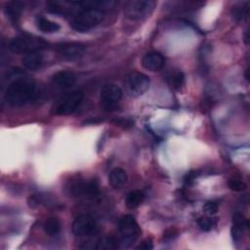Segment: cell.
<instances>
[{
  "label": "cell",
  "instance_id": "cell-12",
  "mask_svg": "<svg viewBox=\"0 0 250 250\" xmlns=\"http://www.w3.org/2000/svg\"><path fill=\"white\" fill-rule=\"evenodd\" d=\"M52 82L57 88L65 90L71 88L75 84L76 76L71 71L60 70L53 75Z\"/></svg>",
  "mask_w": 250,
  "mask_h": 250
},
{
  "label": "cell",
  "instance_id": "cell-11",
  "mask_svg": "<svg viewBox=\"0 0 250 250\" xmlns=\"http://www.w3.org/2000/svg\"><path fill=\"white\" fill-rule=\"evenodd\" d=\"M71 193L78 197L93 198L99 194V186L95 181H78L71 186Z\"/></svg>",
  "mask_w": 250,
  "mask_h": 250
},
{
  "label": "cell",
  "instance_id": "cell-23",
  "mask_svg": "<svg viewBox=\"0 0 250 250\" xmlns=\"http://www.w3.org/2000/svg\"><path fill=\"white\" fill-rule=\"evenodd\" d=\"M95 247L100 250L115 249V248H117V241L114 237H111V236L104 237L97 242V245Z\"/></svg>",
  "mask_w": 250,
  "mask_h": 250
},
{
  "label": "cell",
  "instance_id": "cell-5",
  "mask_svg": "<svg viewBox=\"0 0 250 250\" xmlns=\"http://www.w3.org/2000/svg\"><path fill=\"white\" fill-rule=\"evenodd\" d=\"M149 84V77L139 71L130 72L124 79L125 90L131 97H139L145 94L148 90Z\"/></svg>",
  "mask_w": 250,
  "mask_h": 250
},
{
  "label": "cell",
  "instance_id": "cell-20",
  "mask_svg": "<svg viewBox=\"0 0 250 250\" xmlns=\"http://www.w3.org/2000/svg\"><path fill=\"white\" fill-rule=\"evenodd\" d=\"M21 8H22V5L21 2H12L8 4V6L5 8V13L11 21L13 22L18 21L21 12Z\"/></svg>",
  "mask_w": 250,
  "mask_h": 250
},
{
  "label": "cell",
  "instance_id": "cell-8",
  "mask_svg": "<svg viewBox=\"0 0 250 250\" xmlns=\"http://www.w3.org/2000/svg\"><path fill=\"white\" fill-rule=\"evenodd\" d=\"M97 225L94 218L88 214L77 216L72 223V232L76 236H87L96 230Z\"/></svg>",
  "mask_w": 250,
  "mask_h": 250
},
{
  "label": "cell",
  "instance_id": "cell-14",
  "mask_svg": "<svg viewBox=\"0 0 250 250\" xmlns=\"http://www.w3.org/2000/svg\"><path fill=\"white\" fill-rule=\"evenodd\" d=\"M249 227V222L248 219L244 217L243 214L236 212L232 216V227H231V234L233 237V240L238 241L246 229Z\"/></svg>",
  "mask_w": 250,
  "mask_h": 250
},
{
  "label": "cell",
  "instance_id": "cell-30",
  "mask_svg": "<svg viewBox=\"0 0 250 250\" xmlns=\"http://www.w3.org/2000/svg\"><path fill=\"white\" fill-rule=\"evenodd\" d=\"M248 30H246V33H245V43L248 44Z\"/></svg>",
  "mask_w": 250,
  "mask_h": 250
},
{
  "label": "cell",
  "instance_id": "cell-4",
  "mask_svg": "<svg viewBox=\"0 0 250 250\" xmlns=\"http://www.w3.org/2000/svg\"><path fill=\"white\" fill-rule=\"evenodd\" d=\"M84 94L80 90H75L62 96L52 106V112L56 115H68L73 113L80 105Z\"/></svg>",
  "mask_w": 250,
  "mask_h": 250
},
{
  "label": "cell",
  "instance_id": "cell-15",
  "mask_svg": "<svg viewBox=\"0 0 250 250\" xmlns=\"http://www.w3.org/2000/svg\"><path fill=\"white\" fill-rule=\"evenodd\" d=\"M21 62L25 68L29 70H36L41 67L43 63V57L39 52L29 53L22 57Z\"/></svg>",
  "mask_w": 250,
  "mask_h": 250
},
{
  "label": "cell",
  "instance_id": "cell-3",
  "mask_svg": "<svg viewBox=\"0 0 250 250\" xmlns=\"http://www.w3.org/2000/svg\"><path fill=\"white\" fill-rule=\"evenodd\" d=\"M47 46V42L36 36L21 35L13 38L9 43V50L16 54H29L39 52Z\"/></svg>",
  "mask_w": 250,
  "mask_h": 250
},
{
  "label": "cell",
  "instance_id": "cell-21",
  "mask_svg": "<svg viewBox=\"0 0 250 250\" xmlns=\"http://www.w3.org/2000/svg\"><path fill=\"white\" fill-rule=\"evenodd\" d=\"M248 12H249V3L244 2V3L234 6L231 11V14L235 21H244L247 19Z\"/></svg>",
  "mask_w": 250,
  "mask_h": 250
},
{
  "label": "cell",
  "instance_id": "cell-7",
  "mask_svg": "<svg viewBox=\"0 0 250 250\" xmlns=\"http://www.w3.org/2000/svg\"><path fill=\"white\" fill-rule=\"evenodd\" d=\"M118 229L122 242H133L141 234V229L132 215H125L120 218Z\"/></svg>",
  "mask_w": 250,
  "mask_h": 250
},
{
  "label": "cell",
  "instance_id": "cell-2",
  "mask_svg": "<svg viewBox=\"0 0 250 250\" xmlns=\"http://www.w3.org/2000/svg\"><path fill=\"white\" fill-rule=\"evenodd\" d=\"M104 16V12L98 8H85L72 18L70 24L77 31H87L97 26L103 21Z\"/></svg>",
  "mask_w": 250,
  "mask_h": 250
},
{
  "label": "cell",
  "instance_id": "cell-29",
  "mask_svg": "<svg viewBox=\"0 0 250 250\" xmlns=\"http://www.w3.org/2000/svg\"><path fill=\"white\" fill-rule=\"evenodd\" d=\"M248 72H249V69L247 68V69L245 70V74H244V75H245V79H246L247 81L249 80V75H248Z\"/></svg>",
  "mask_w": 250,
  "mask_h": 250
},
{
  "label": "cell",
  "instance_id": "cell-18",
  "mask_svg": "<svg viewBox=\"0 0 250 250\" xmlns=\"http://www.w3.org/2000/svg\"><path fill=\"white\" fill-rule=\"evenodd\" d=\"M145 199V195L141 190H131L127 193L125 198V204L128 208L133 209L138 207Z\"/></svg>",
  "mask_w": 250,
  "mask_h": 250
},
{
  "label": "cell",
  "instance_id": "cell-10",
  "mask_svg": "<svg viewBox=\"0 0 250 250\" xmlns=\"http://www.w3.org/2000/svg\"><path fill=\"white\" fill-rule=\"evenodd\" d=\"M86 50V46L78 42H66L57 45V53L63 59L74 60L80 58Z\"/></svg>",
  "mask_w": 250,
  "mask_h": 250
},
{
  "label": "cell",
  "instance_id": "cell-6",
  "mask_svg": "<svg viewBox=\"0 0 250 250\" xmlns=\"http://www.w3.org/2000/svg\"><path fill=\"white\" fill-rule=\"evenodd\" d=\"M155 2L151 0H134L129 1L125 6V16L133 21H139L146 18L152 12Z\"/></svg>",
  "mask_w": 250,
  "mask_h": 250
},
{
  "label": "cell",
  "instance_id": "cell-26",
  "mask_svg": "<svg viewBox=\"0 0 250 250\" xmlns=\"http://www.w3.org/2000/svg\"><path fill=\"white\" fill-rule=\"evenodd\" d=\"M203 210L210 214V215H213V214H216L217 211H218V204L216 202H213V201H208L204 204L203 206Z\"/></svg>",
  "mask_w": 250,
  "mask_h": 250
},
{
  "label": "cell",
  "instance_id": "cell-22",
  "mask_svg": "<svg viewBox=\"0 0 250 250\" xmlns=\"http://www.w3.org/2000/svg\"><path fill=\"white\" fill-rule=\"evenodd\" d=\"M167 82L172 88L179 90L185 83V75L180 70L173 71L167 76Z\"/></svg>",
  "mask_w": 250,
  "mask_h": 250
},
{
  "label": "cell",
  "instance_id": "cell-13",
  "mask_svg": "<svg viewBox=\"0 0 250 250\" xmlns=\"http://www.w3.org/2000/svg\"><path fill=\"white\" fill-rule=\"evenodd\" d=\"M165 60L158 52H148L142 59V65L150 71H157L163 67Z\"/></svg>",
  "mask_w": 250,
  "mask_h": 250
},
{
  "label": "cell",
  "instance_id": "cell-1",
  "mask_svg": "<svg viewBox=\"0 0 250 250\" xmlns=\"http://www.w3.org/2000/svg\"><path fill=\"white\" fill-rule=\"evenodd\" d=\"M37 87L35 81L27 76H19L7 87L4 100L13 106H21L32 102L36 98Z\"/></svg>",
  "mask_w": 250,
  "mask_h": 250
},
{
  "label": "cell",
  "instance_id": "cell-28",
  "mask_svg": "<svg viewBox=\"0 0 250 250\" xmlns=\"http://www.w3.org/2000/svg\"><path fill=\"white\" fill-rule=\"evenodd\" d=\"M197 175H198V173L196 172V171H190V172H188V174H187V176H186V178H185V182L186 183H191L193 180H195V178L197 177Z\"/></svg>",
  "mask_w": 250,
  "mask_h": 250
},
{
  "label": "cell",
  "instance_id": "cell-16",
  "mask_svg": "<svg viewBox=\"0 0 250 250\" xmlns=\"http://www.w3.org/2000/svg\"><path fill=\"white\" fill-rule=\"evenodd\" d=\"M127 179H128V177H127L125 170L122 168L116 167L110 171L109 177H108V182L112 188H119L126 184Z\"/></svg>",
  "mask_w": 250,
  "mask_h": 250
},
{
  "label": "cell",
  "instance_id": "cell-24",
  "mask_svg": "<svg viewBox=\"0 0 250 250\" xmlns=\"http://www.w3.org/2000/svg\"><path fill=\"white\" fill-rule=\"evenodd\" d=\"M229 188L234 191H242L246 188V184L238 176H233L229 180Z\"/></svg>",
  "mask_w": 250,
  "mask_h": 250
},
{
  "label": "cell",
  "instance_id": "cell-19",
  "mask_svg": "<svg viewBox=\"0 0 250 250\" xmlns=\"http://www.w3.org/2000/svg\"><path fill=\"white\" fill-rule=\"evenodd\" d=\"M43 229L45 233L48 234L49 236L57 235L61 230V223L58 220V218H55V217L48 218L43 224Z\"/></svg>",
  "mask_w": 250,
  "mask_h": 250
},
{
  "label": "cell",
  "instance_id": "cell-17",
  "mask_svg": "<svg viewBox=\"0 0 250 250\" xmlns=\"http://www.w3.org/2000/svg\"><path fill=\"white\" fill-rule=\"evenodd\" d=\"M36 25L39 30H41L42 32H48V33L56 32L60 29V25L57 22L50 21L49 19H46L41 16L36 18Z\"/></svg>",
  "mask_w": 250,
  "mask_h": 250
},
{
  "label": "cell",
  "instance_id": "cell-9",
  "mask_svg": "<svg viewBox=\"0 0 250 250\" xmlns=\"http://www.w3.org/2000/svg\"><path fill=\"white\" fill-rule=\"evenodd\" d=\"M100 94L103 105L108 109L116 105V104L121 100L123 92L119 86L113 83H107L102 87Z\"/></svg>",
  "mask_w": 250,
  "mask_h": 250
},
{
  "label": "cell",
  "instance_id": "cell-27",
  "mask_svg": "<svg viewBox=\"0 0 250 250\" xmlns=\"http://www.w3.org/2000/svg\"><path fill=\"white\" fill-rule=\"evenodd\" d=\"M136 248L137 249H142V250H149V249L153 248V244H152L151 239L146 238V239L143 240Z\"/></svg>",
  "mask_w": 250,
  "mask_h": 250
},
{
  "label": "cell",
  "instance_id": "cell-25",
  "mask_svg": "<svg viewBox=\"0 0 250 250\" xmlns=\"http://www.w3.org/2000/svg\"><path fill=\"white\" fill-rule=\"evenodd\" d=\"M197 224H198V226L200 227L201 229L210 230L214 227L215 222L213 221V219H211L209 217H206V216H203V217L198 218Z\"/></svg>",
  "mask_w": 250,
  "mask_h": 250
}]
</instances>
